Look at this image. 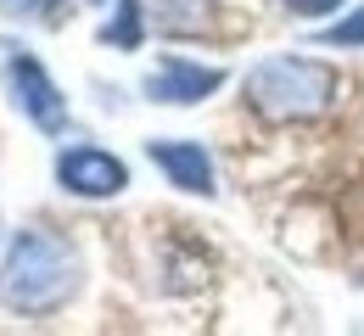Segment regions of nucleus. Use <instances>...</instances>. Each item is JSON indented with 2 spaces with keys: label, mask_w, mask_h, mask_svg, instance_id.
Returning a JSON list of instances; mask_svg holds the SVG:
<instances>
[{
  "label": "nucleus",
  "mask_w": 364,
  "mask_h": 336,
  "mask_svg": "<svg viewBox=\"0 0 364 336\" xmlns=\"http://www.w3.org/2000/svg\"><path fill=\"white\" fill-rule=\"evenodd\" d=\"M213 17V0H146V23L157 34H202Z\"/></svg>",
  "instance_id": "nucleus-7"
},
{
  "label": "nucleus",
  "mask_w": 364,
  "mask_h": 336,
  "mask_svg": "<svg viewBox=\"0 0 364 336\" xmlns=\"http://www.w3.org/2000/svg\"><path fill=\"white\" fill-rule=\"evenodd\" d=\"M325 45H359L364 50V6L353 11V17H342V23H331L325 34H319Z\"/></svg>",
  "instance_id": "nucleus-10"
},
{
  "label": "nucleus",
  "mask_w": 364,
  "mask_h": 336,
  "mask_svg": "<svg viewBox=\"0 0 364 336\" xmlns=\"http://www.w3.org/2000/svg\"><path fill=\"white\" fill-rule=\"evenodd\" d=\"M79 281H85L79 252L50 230H23L0 258V303L11 314H34V320L56 314V308H68Z\"/></svg>",
  "instance_id": "nucleus-1"
},
{
  "label": "nucleus",
  "mask_w": 364,
  "mask_h": 336,
  "mask_svg": "<svg viewBox=\"0 0 364 336\" xmlns=\"http://www.w3.org/2000/svg\"><path fill=\"white\" fill-rule=\"evenodd\" d=\"M146 157L168 174V185H180L191 196H213V157L196 141H151Z\"/></svg>",
  "instance_id": "nucleus-6"
},
{
  "label": "nucleus",
  "mask_w": 364,
  "mask_h": 336,
  "mask_svg": "<svg viewBox=\"0 0 364 336\" xmlns=\"http://www.w3.org/2000/svg\"><path fill=\"white\" fill-rule=\"evenodd\" d=\"M140 40H146V0H118V11H112L107 28H101V45L140 50Z\"/></svg>",
  "instance_id": "nucleus-8"
},
{
  "label": "nucleus",
  "mask_w": 364,
  "mask_h": 336,
  "mask_svg": "<svg viewBox=\"0 0 364 336\" xmlns=\"http://www.w3.org/2000/svg\"><path fill=\"white\" fill-rule=\"evenodd\" d=\"M6 85H11V101L23 107V118H28L34 129H46V135H62V129H68V96L56 90V79L46 73L40 56L11 50V56H6Z\"/></svg>",
  "instance_id": "nucleus-3"
},
{
  "label": "nucleus",
  "mask_w": 364,
  "mask_h": 336,
  "mask_svg": "<svg viewBox=\"0 0 364 336\" xmlns=\"http://www.w3.org/2000/svg\"><path fill=\"white\" fill-rule=\"evenodd\" d=\"M286 11H297V17H325V11H336L342 0H280Z\"/></svg>",
  "instance_id": "nucleus-11"
},
{
  "label": "nucleus",
  "mask_w": 364,
  "mask_h": 336,
  "mask_svg": "<svg viewBox=\"0 0 364 336\" xmlns=\"http://www.w3.org/2000/svg\"><path fill=\"white\" fill-rule=\"evenodd\" d=\"M56 185L73 196H118L129 185V168L101 146H68L56 157Z\"/></svg>",
  "instance_id": "nucleus-4"
},
{
  "label": "nucleus",
  "mask_w": 364,
  "mask_h": 336,
  "mask_svg": "<svg viewBox=\"0 0 364 336\" xmlns=\"http://www.w3.org/2000/svg\"><path fill=\"white\" fill-rule=\"evenodd\" d=\"M68 0H0V17H17V23H62Z\"/></svg>",
  "instance_id": "nucleus-9"
},
{
  "label": "nucleus",
  "mask_w": 364,
  "mask_h": 336,
  "mask_svg": "<svg viewBox=\"0 0 364 336\" xmlns=\"http://www.w3.org/2000/svg\"><path fill=\"white\" fill-rule=\"evenodd\" d=\"M225 85V67H202L185 56H157V67L146 73V96L163 107H196Z\"/></svg>",
  "instance_id": "nucleus-5"
},
{
  "label": "nucleus",
  "mask_w": 364,
  "mask_h": 336,
  "mask_svg": "<svg viewBox=\"0 0 364 336\" xmlns=\"http://www.w3.org/2000/svg\"><path fill=\"white\" fill-rule=\"evenodd\" d=\"M241 90H247V107L264 112L269 124H309L336 107L342 79L336 67H325L314 56H264L247 67Z\"/></svg>",
  "instance_id": "nucleus-2"
}]
</instances>
